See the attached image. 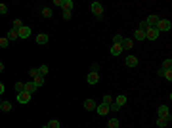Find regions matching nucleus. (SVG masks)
<instances>
[{
  "instance_id": "obj_26",
  "label": "nucleus",
  "mask_w": 172,
  "mask_h": 128,
  "mask_svg": "<svg viewBox=\"0 0 172 128\" xmlns=\"http://www.w3.org/2000/svg\"><path fill=\"white\" fill-rule=\"evenodd\" d=\"M0 109H2V111H6V113H8V111L12 109V103H10V101H2V105H0Z\"/></svg>"
},
{
  "instance_id": "obj_20",
  "label": "nucleus",
  "mask_w": 172,
  "mask_h": 128,
  "mask_svg": "<svg viewBox=\"0 0 172 128\" xmlns=\"http://www.w3.org/2000/svg\"><path fill=\"white\" fill-rule=\"evenodd\" d=\"M120 52H123L120 44H113V46H111V54H113V55H120Z\"/></svg>"
},
{
  "instance_id": "obj_21",
  "label": "nucleus",
  "mask_w": 172,
  "mask_h": 128,
  "mask_svg": "<svg viewBox=\"0 0 172 128\" xmlns=\"http://www.w3.org/2000/svg\"><path fill=\"white\" fill-rule=\"evenodd\" d=\"M120 123H119V119H111L109 123H107V128H119Z\"/></svg>"
},
{
  "instance_id": "obj_37",
  "label": "nucleus",
  "mask_w": 172,
  "mask_h": 128,
  "mask_svg": "<svg viewBox=\"0 0 172 128\" xmlns=\"http://www.w3.org/2000/svg\"><path fill=\"white\" fill-rule=\"evenodd\" d=\"M61 17H63V19H71V12L63 10V12H61Z\"/></svg>"
},
{
  "instance_id": "obj_33",
  "label": "nucleus",
  "mask_w": 172,
  "mask_h": 128,
  "mask_svg": "<svg viewBox=\"0 0 172 128\" xmlns=\"http://www.w3.org/2000/svg\"><path fill=\"white\" fill-rule=\"evenodd\" d=\"M163 76H164V79H167V80L170 82V80H172V69H170V71H164V73H163Z\"/></svg>"
},
{
  "instance_id": "obj_13",
  "label": "nucleus",
  "mask_w": 172,
  "mask_h": 128,
  "mask_svg": "<svg viewBox=\"0 0 172 128\" xmlns=\"http://www.w3.org/2000/svg\"><path fill=\"white\" fill-rule=\"evenodd\" d=\"M61 10L71 12V10H73V0H61Z\"/></svg>"
},
{
  "instance_id": "obj_25",
  "label": "nucleus",
  "mask_w": 172,
  "mask_h": 128,
  "mask_svg": "<svg viewBox=\"0 0 172 128\" xmlns=\"http://www.w3.org/2000/svg\"><path fill=\"white\" fill-rule=\"evenodd\" d=\"M157 126H159V128H167L168 123H167V120H164L163 117H159V119H157Z\"/></svg>"
},
{
  "instance_id": "obj_17",
  "label": "nucleus",
  "mask_w": 172,
  "mask_h": 128,
  "mask_svg": "<svg viewBox=\"0 0 172 128\" xmlns=\"http://www.w3.org/2000/svg\"><path fill=\"white\" fill-rule=\"evenodd\" d=\"M33 84H34V86H37V88H40L42 86V84H44V76H34V79H33Z\"/></svg>"
},
{
  "instance_id": "obj_7",
  "label": "nucleus",
  "mask_w": 172,
  "mask_h": 128,
  "mask_svg": "<svg viewBox=\"0 0 172 128\" xmlns=\"http://www.w3.org/2000/svg\"><path fill=\"white\" fill-rule=\"evenodd\" d=\"M86 80H88V84H98L99 82V75L98 73H88V76H86Z\"/></svg>"
},
{
  "instance_id": "obj_24",
  "label": "nucleus",
  "mask_w": 172,
  "mask_h": 128,
  "mask_svg": "<svg viewBox=\"0 0 172 128\" xmlns=\"http://www.w3.org/2000/svg\"><path fill=\"white\" fill-rule=\"evenodd\" d=\"M52 13H54V12H52V8H42V16H44L46 19L52 17Z\"/></svg>"
},
{
  "instance_id": "obj_3",
  "label": "nucleus",
  "mask_w": 172,
  "mask_h": 128,
  "mask_svg": "<svg viewBox=\"0 0 172 128\" xmlns=\"http://www.w3.org/2000/svg\"><path fill=\"white\" fill-rule=\"evenodd\" d=\"M92 13L98 17H102L103 16V6L99 4V2H92Z\"/></svg>"
},
{
  "instance_id": "obj_31",
  "label": "nucleus",
  "mask_w": 172,
  "mask_h": 128,
  "mask_svg": "<svg viewBox=\"0 0 172 128\" xmlns=\"http://www.w3.org/2000/svg\"><path fill=\"white\" fill-rule=\"evenodd\" d=\"M102 103H105V105H111V103H113V98H111L109 94H105V96H103V101H102Z\"/></svg>"
},
{
  "instance_id": "obj_1",
  "label": "nucleus",
  "mask_w": 172,
  "mask_h": 128,
  "mask_svg": "<svg viewBox=\"0 0 172 128\" xmlns=\"http://www.w3.org/2000/svg\"><path fill=\"white\" fill-rule=\"evenodd\" d=\"M159 31H157V27H147V29H145V38L147 40H157V38H159Z\"/></svg>"
},
{
  "instance_id": "obj_10",
  "label": "nucleus",
  "mask_w": 172,
  "mask_h": 128,
  "mask_svg": "<svg viewBox=\"0 0 172 128\" xmlns=\"http://www.w3.org/2000/svg\"><path fill=\"white\" fill-rule=\"evenodd\" d=\"M96 107H98V103L94 101V99H86V101H84V109H88V111H96Z\"/></svg>"
},
{
  "instance_id": "obj_44",
  "label": "nucleus",
  "mask_w": 172,
  "mask_h": 128,
  "mask_svg": "<svg viewBox=\"0 0 172 128\" xmlns=\"http://www.w3.org/2000/svg\"><path fill=\"white\" fill-rule=\"evenodd\" d=\"M105 128H107V126H105Z\"/></svg>"
},
{
  "instance_id": "obj_41",
  "label": "nucleus",
  "mask_w": 172,
  "mask_h": 128,
  "mask_svg": "<svg viewBox=\"0 0 172 128\" xmlns=\"http://www.w3.org/2000/svg\"><path fill=\"white\" fill-rule=\"evenodd\" d=\"M2 71H4V63L0 61V73H2Z\"/></svg>"
},
{
  "instance_id": "obj_36",
  "label": "nucleus",
  "mask_w": 172,
  "mask_h": 128,
  "mask_svg": "<svg viewBox=\"0 0 172 128\" xmlns=\"http://www.w3.org/2000/svg\"><path fill=\"white\" fill-rule=\"evenodd\" d=\"M29 75H31V80H33L34 76H38V69H31V71H29Z\"/></svg>"
},
{
  "instance_id": "obj_39",
  "label": "nucleus",
  "mask_w": 172,
  "mask_h": 128,
  "mask_svg": "<svg viewBox=\"0 0 172 128\" xmlns=\"http://www.w3.org/2000/svg\"><path fill=\"white\" fill-rule=\"evenodd\" d=\"M163 119H164V120H167V123H170V120H172V115H170V113H168V115H167V117H163Z\"/></svg>"
},
{
  "instance_id": "obj_23",
  "label": "nucleus",
  "mask_w": 172,
  "mask_h": 128,
  "mask_svg": "<svg viewBox=\"0 0 172 128\" xmlns=\"http://www.w3.org/2000/svg\"><path fill=\"white\" fill-rule=\"evenodd\" d=\"M48 71H50V69H48L46 65H40V67H38V75H40V76H44V79H46V75H48Z\"/></svg>"
},
{
  "instance_id": "obj_28",
  "label": "nucleus",
  "mask_w": 172,
  "mask_h": 128,
  "mask_svg": "<svg viewBox=\"0 0 172 128\" xmlns=\"http://www.w3.org/2000/svg\"><path fill=\"white\" fill-rule=\"evenodd\" d=\"M8 44H10L8 38H6V37H0V48H8Z\"/></svg>"
},
{
  "instance_id": "obj_4",
  "label": "nucleus",
  "mask_w": 172,
  "mask_h": 128,
  "mask_svg": "<svg viewBox=\"0 0 172 128\" xmlns=\"http://www.w3.org/2000/svg\"><path fill=\"white\" fill-rule=\"evenodd\" d=\"M159 16H155V13H151V16H147V19H145V23H147V27H157V23H159Z\"/></svg>"
},
{
  "instance_id": "obj_15",
  "label": "nucleus",
  "mask_w": 172,
  "mask_h": 128,
  "mask_svg": "<svg viewBox=\"0 0 172 128\" xmlns=\"http://www.w3.org/2000/svg\"><path fill=\"white\" fill-rule=\"evenodd\" d=\"M48 38H50V37H48L46 33H40L38 37H37V44H46V42H48Z\"/></svg>"
},
{
  "instance_id": "obj_32",
  "label": "nucleus",
  "mask_w": 172,
  "mask_h": 128,
  "mask_svg": "<svg viewBox=\"0 0 172 128\" xmlns=\"http://www.w3.org/2000/svg\"><path fill=\"white\" fill-rule=\"evenodd\" d=\"M48 128H59V120H50Z\"/></svg>"
},
{
  "instance_id": "obj_12",
  "label": "nucleus",
  "mask_w": 172,
  "mask_h": 128,
  "mask_svg": "<svg viewBox=\"0 0 172 128\" xmlns=\"http://www.w3.org/2000/svg\"><path fill=\"white\" fill-rule=\"evenodd\" d=\"M132 40H145V31H140V29H136V33H134V38Z\"/></svg>"
},
{
  "instance_id": "obj_6",
  "label": "nucleus",
  "mask_w": 172,
  "mask_h": 128,
  "mask_svg": "<svg viewBox=\"0 0 172 128\" xmlns=\"http://www.w3.org/2000/svg\"><path fill=\"white\" fill-rule=\"evenodd\" d=\"M17 34H19V38H27L29 34H31V27L23 25V27H21V29H17Z\"/></svg>"
},
{
  "instance_id": "obj_5",
  "label": "nucleus",
  "mask_w": 172,
  "mask_h": 128,
  "mask_svg": "<svg viewBox=\"0 0 172 128\" xmlns=\"http://www.w3.org/2000/svg\"><path fill=\"white\" fill-rule=\"evenodd\" d=\"M17 101L19 103H29V101H31V94H29V92H19V94H17Z\"/></svg>"
},
{
  "instance_id": "obj_30",
  "label": "nucleus",
  "mask_w": 172,
  "mask_h": 128,
  "mask_svg": "<svg viewBox=\"0 0 172 128\" xmlns=\"http://www.w3.org/2000/svg\"><path fill=\"white\" fill-rule=\"evenodd\" d=\"M123 34H115V37H113V44H120V42H123Z\"/></svg>"
},
{
  "instance_id": "obj_22",
  "label": "nucleus",
  "mask_w": 172,
  "mask_h": 128,
  "mask_svg": "<svg viewBox=\"0 0 172 128\" xmlns=\"http://www.w3.org/2000/svg\"><path fill=\"white\" fill-rule=\"evenodd\" d=\"M163 69H164V71H170V69H172V59H170V58H167V59L163 61Z\"/></svg>"
},
{
  "instance_id": "obj_42",
  "label": "nucleus",
  "mask_w": 172,
  "mask_h": 128,
  "mask_svg": "<svg viewBox=\"0 0 172 128\" xmlns=\"http://www.w3.org/2000/svg\"><path fill=\"white\" fill-rule=\"evenodd\" d=\"M42 128H48V124H46V126H42Z\"/></svg>"
},
{
  "instance_id": "obj_19",
  "label": "nucleus",
  "mask_w": 172,
  "mask_h": 128,
  "mask_svg": "<svg viewBox=\"0 0 172 128\" xmlns=\"http://www.w3.org/2000/svg\"><path fill=\"white\" fill-rule=\"evenodd\" d=\"M25 92H29V94H33V92H37V86L33 84V80L31 82H25Z\"/></svg>"
},
{
  "instance_id": "obj_34",
  "label": "nucleus",
  "mask_w": 172,
  "mask_h": 128,
  "mask_svg": "<svg viewBox=\"0 0 172 128\" xmlns=\"http://www.w3.org/2000/svg\"><path fill=\"white\" fill-rule=\"evenodd\" d=\"M109 111H113V113H117V111H120V107H119V105H117V103L113 101V103L109 105Z\"/></svg>"
},
{
  "instance_id": "obj_35",
  "label": "nucleus",
  "mask_w": 172,
  "mask_h": 128,
  "mask_svg": "<svg viewBox=\"0 0 172 128\" xmlns=\"http://www.w3.org/2000/svg\"><path fill=\"white\" fill-rule=\"evenodd\" d=\"M4 13H8V6H6V4H0V16H4Z\"/></svg>"
},
{
  "instance_id": "obj_40",
  "label": "nucleus",
  "mask_w": 172,
  "mask_h": 128,
  "mask_svg": "<svg viewBox=\"0 0 172 128\" xmlns=\"http://www.w3.org/2000/svg\"><path fill=\"white\" fill-rule=\"evenodd\" d=\"M4 90H6V88H4V84H2V82H0V96H2V94H4Z\"/></svg>"
},
{
  "instance_id": "obj_43",
  "label": "nucleus",
  "mask_w": 172,
  "mask_h": 128,
  "mask_svg": "<svg viewBox=\"0 0 172 128\" xmlns=\"http://www.w3.org/2000/svg\"><path fill=\"white\" fill-rule=\"evenodd\" d=\"M0 105H2V99H0Z\"/></svg>"
},
{
  "instance_id": "obj_11",
  "label": "nucleus",
  "mask_w": 172,
  "mask_h": 128,
  "mask_svg": "<svg viewBox=\"0 0 172 128\" xmlns=\"http://www.w3.org/2000/svg\"><path fill=\"white\" fill-rule=\"evenodd\" d=\"M126 65L128 67H136L138 65V58H136V55H126Z\"/></svg>"
},
{
  "instance_id": "obj_29",
  "label": "nucleus",
  "mask_w": 172,
  "mask_h": 128,
  "mask_svg": "<svg viewBox=\"0 0 172 128\" xmlns=\"http://www.w3.org/2000/svg\"><path fill=\"white\" fill-rule=\"evenodd\" d=\"M21 27H23V21H21V19H16V21H13V27H12V29H21Z\"/></svg>"
},
{
  "instance_id": "obj_27",
  "label": "nucleus",
  "mask_w": 172,
  "mask_h": 128,
  "mask_svg": "<svg viewBox=\"0 0 172 128\" xmlns=\"http://www.w3.org/2000/svg\"><path fill=\"white\" fill-rule=\"evenodd\" d=\"M16 92H25V82H16Z\"/></svg>"
},
{
  "instance_id": "obj_8",
  "label": "nucleus",
  "mask_w": 172,
  "mask_h": 128,
  "mask_svg": "<svg viewBox=\"0 0 172 128\" xmlns=\"http://www.w3.org/2000/svg\"><path fill=\"white\" fill-rule=\"evenodd\" d=\"M96 113H98V115H107V113H109V105H105V103H99L98 105V107H96Z\"/></svg>"
},
{
  "instance_id": "obj_2",
  "label": "nucleus",
  "mask_w": 172,
  "mask_h": 128,
  "mask_svg": "<svg viewBox=\"0 0 172 128\" xmlns=\"http://www.w3.org/2000/svg\"><path fill=\"white\" fill-rule=\"evenodd\" d=\"M172 29V23L168 19H159V23H157V31L163 33V31H170Z\"/></svg>"
},
{
  "instance_id": "obj_38",
  "label": "nucleus",
  "mask_w": 172,
  "mask_h": 128,
  "mask_svg": "<svg viewBox=\"0 0 172 128\" xmlns=\"http://www.w3.org/2000/svg\"><path fill=\"white\" fill-rule=\"evenodd\" d=\"M92 73H99V65H98V63L92 65Z\"/></svg>"
},
{
  "instance_id": "obj_14",
  "label": "nucleus",
  "mask_w": 172,
  "mask_h": 128,
  "mask_svg": "<svg viewBox=\"0 0 172 128\" xmlns=\"http://www.w3.org/2000/svg\"><path fill=\"white\" fill-rule=\"evenodd\" d=\"M168 113H170L168 111V105H161V107L157 109V115H159V117H167Z\"/></svg>"
},
{
  "instance_id": "obj_16",
  "label": "nucleus",
  "mask_w": 172,
  "mask_h": 128,
  "mask_svg": "<svg viewBox=\"0 0 172 128\" xmlns=\"http://www.w3.org/2000/svg\"><path fill=\"white\" fill-rule=\"evenodd\" d=\"M6 38H8V40L12 42V40L19 38V34H17V31H16V29H10V31H8V34H6Z\"/></svg>"
},
{
  "instance_id": "obj_9",
  "label": "nucleus",
  "mask_w": 172,
  "mask_h": 128,
  "mask_svg": "<svg viewBox=\"0 0 172 128\" xmlns=\"http://www.w3.org/2000/svg\"><path fill=\"white\" fill-rule=\"evenodd\" d=\"M132 46H134L132 38H123V42H120V48L123 50H132Z\"/></svg>"
},
{
  "instance_id": "obj_18",
  "label": "nucleus",
  "mask_w": 172,
  "mask_h": 128,
  "mask_svg": "<svg viewBox=\"0 0 172 128\" xmlns=\"http://www.w3.org/2000/svg\"><path fill=\"white\" fill-rule=\"evenodd\" d=\"M115 103H117L119 107H123V105L126 103V96H123V94H120V96H117V98H115Z\"/></svg>"
}]
</instances>
